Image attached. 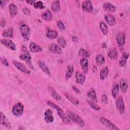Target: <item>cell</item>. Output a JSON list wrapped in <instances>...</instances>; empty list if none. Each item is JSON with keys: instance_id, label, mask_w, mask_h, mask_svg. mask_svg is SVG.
I'll return each instance as SVG.
<instances>
[{"instance_id": "cell-1", "label": "cell", "mask_w": 130, "mask_h": 130, "mask_svg": "<svg viewBox=\"0 0 130 130\" xmlns=\"http://www.w3.org/2000/svg\"><path fill=\"white\" fill-rule=\"evenodd\" d=\"M47 104L50 107H51L53 108L54 109H56V110L57 111L58 115L61 118V119L62 120V121L64 123H65L66 124H70L71 123V121L70 120V119L68 118V117H67L65 115L63 110L59 107H58L57 105H56L55 104H54V103L50 101H47Z\"/></svg>"}, {"instance_id": "cell-2", "label": "cell", "mask_w": 130, "mask_h": 130, "mask_svg": "<svg viewBox=\"0 0 130 130\" xmlns=\"http://www.w3.org/2000/svg\"><path fill=\"white\" fill-rule=\"evenodd\" d=\"M67 116L70 120H71L75 123L79 125L80 126L83 127L84 125V122L83 120L74 112L71 111H68Z\"/></svg>"}, {"instance_id": "cell-3", "label": "cell", "mask_w": 130, "mask_h": 130, "mask_svg": "<svg viewBox=\"0 0 130 130\" xmlns=\"http://www.w3.org/2000/svg\"><path fill=\"white\" fill-rule=\"evenodd\" d=\"M100 121L101 123L105 127L112 130H118L119 128L117 127L114 123H113L111 121L109 120L105 117H101L100 118Z\"/></svg>"}, {"instance_id": "cell-4", "label": "cell", "mask_w": 130, "mask_h": 130, "mask_svg": "<svg viewBox=\"0 0 130 130\" xmlns=\"http://www.w3.org/2000/svg\"><path fill=\"white\" fill-rule=\"evenodd\" d=\"M20 30L24 40L28 41L29 39L30 29L26 24H22L20 26Z\"/></svg>"}, {"instance_id": "cell-5", "label": "cell", "mask_w": 130, "mask_h": 130, "mask_svg": "<svg viewBox=\"0 0 130 130\" xmlns=\"http://www.w3.org/2000/svg\"><path fill=\"white\" fill-rule=\"evenodd\" d=\"M24 107L22 103H17L12 108V113L15 116H20L23 112Z\"/></svg>"}, {"instance_id": "cell-6", "label": "cell", "mask_w": 130, "mask_h": 130, "mask_svg": "<svg viewBox=\"0 0 130 130\" xmlns=\"http://www.w3.org/2000/svg\"><path fill=\"white\" fill-rule=\"evenodd\" d=\"M116 107L117 111L120 114H124L125 113V107L122 97H119L117 99L116 101Z\"/></svg>"}, {"instance_id": "cell-7", "label": "cell", "mask_w": 130, "mask_h": 130, "mask_svg": "<svg viewBox=\"0 0 130 130\" xmlns=\"http://www.w3.org/2000/svg\"><path fill=\"white\" fill-rule=\"evenodd\" d=\"M48 49L54 53L61 54L62 52L61 47L55 43H50L48 46Z\"/></svg>"}, {"instance_id": "cell-8", "label": "cell", "mask_w": 130, "mask_h": 130, "mask_svg": "<svg viewBox=\"0 0 130 130\" xmlns=\"http://www.w3.org/2000/svg\"><path fill=\"white\" fill-rule=\"evenodd\" d=\"M1 42L4 46L9 48V49H10L11 50H16V45L12 41H11L10 40H8V39H2L1 40Z\"/></svg>"}, {"instance_id": "cell-9", "label": "cell", "mask_w": 130, "mask_h": 130, "mask_svg": "<svg viewBox=\"0 0 130 130\" xmlns=\"http://www.w3.org/2000/svg\"><path fill=\"white\" fill-rule=\"evenodd\" d=\"M82 8L84 11L88 13H91L93 11V7L91 1H85L82 4Z\"/></svg>"}, {"instance_id": "cell-10", "label": "cell", "mask_w": 130, "mask_h": 130, "mask_svg": "<svg viewBox=\"0 0 130 130\" xmlns=\"http://www.w3.org/2000/svg\"><path fill=\"white\" fill-rule=\"evenodd\" d=\"M45 120L47 123H51L53 121L54 118L53 116V112L50 109H47L44 113Z\"/></svg>"}, {"instance_id": "cell-11", "label": "cell", "mask_w": 130, "mask_h": 130, "mask_svg": "<svg viewBox=\"0 0 130 130\" xmlns=\"http://www.w3.org/2000/svg\"><path fill=\"white\" fill-rule=\"evenodd\" d=\"M14 64L15 65V66L20 71H21V72L25 73V74H29L30 73V71L22 63L19 62L18 61H14L13 62Z\"/></svg>"}, {"instance_id": "cell-12", "label": "cell", "mask_w": 130, "mask_h": 130, "mask_svg": "<svg viewBox=\"0 0 130 130\" xmlns=\"http://www.w3.org/2000/svg\"><path fill=\"white\" fill-rule=\"evenodd\" d=\"M1 124L6 127L8 129H10L11 128V124L6 117L4 114L1 112V119H0Z\"/></svg>"}, {"instance_id": "cell-13", "label": "cell", "mask_w": 130, "mask_h": 130, "mask_svg": "<svg viewBox=\"0 0 130 130\" xmlns=\"http://www.w3.org/2000/svg\"><path fill=\"white\" fill-rule=\"evenodd\" d=\"M19 57L22 60H25V61L28 64V65H29L30 67L33 68L32 65L31 63V55L29 53L28 51L23 52V53H22Z\"/></svg>"}, {"instance_id": "cell-14", "label": "cell", "mask_w": 130, "mask_h": 130, "mask_svg": "<svg viewBox=\"0 0 130 130\" xmlns=\"http://www.w3.org/2000/svg\"><path fill=\"white\" fill-rule=\"evenodd\" d=\"M116 40L120 46H123L125 43V35L123 32H119L116 36Z\"/></svg>"}, {"instance_id": "cell-15", "label": "cell", "mask_w": 130, "mask_h": 130, "mask_svg": "<svg viewBox=\"0 0 130 130\" xmlns=\"http://www.w3.org/2000/svg\"><path fill=\"white\" fill-rule=\"evenodd\" d=\"M103 9L105 11L110 13H113L116 11V7L109 3H105L103 4Z\"/></svg>"}, {"instance_id": "cell-16", "label": "cell", "mask_w": 130, "mask_h": 130, "mask_svg": "<svg viewBox=\"0 0 130 130\" xmlns=\"http://www.w3.org/2000/svg\"><path fill=\"white\" fill-rule=\"evenodd\" d=\"M75 78L76 82L80 84H82L85 80V76L79 71H77L76 72Z\"/></svg>"}, {"instance_id": "cell-17", "label": "cell", "mask_w": 130, "mask_h": 130, "mask_svg": "<svg viewBox=\"0 0 130 130\" xmlns=\"http://www.w3.org/2000/svg\"><path fill=\"white\" fill-rule=\"evenodd\" d=\"M119 86L122 92H126L128 89V83L126 80L124 78L121 79L119 83Z\"/></svg>"}, {"instance_id": "cell-18", "label": "cell", "mask_w": 130, "mask_h": 130, "mask_svg": "<svg viewBox=\"0 0 130 130\" xmlns=\"http://www.w3.org/2000/svg\"><path fill=\"white\" fill-rule=\"evenodd\" d=\"M87 95L89 98H90L91 100L92 101L94 102L95 103L98 102V98H97L96 94L94 89L91 88L90 89H89V90L87 92Z\"/></svg>"}, {"instance_id": "cell-19", "label": "cell", "mask_w": 130, "mask_h": 130, "mask_svg": "<svg viewBox=\"0 0 130 130\" xmlns=\"http://www.w3.org/2000/svg\"><path fill=\"white\" fill-rule=\"evenodd\" d=\"M29 49L30 51L34 53H36L38 52H41L43 51L42 47H41L38 45L36 44L34 42H31L29 45Z\"/></svg>"}, {"instance_id": "cell-20", "label": "cell", "mask_w": 130, "mask_h": 130, "mask_svg": "<svg viewBox=\"0 0 130 130\" xmlns=\"http://www.w3.org/2000/svg\"><path fill=\"white\" fill-rule=\"evenodd\" d=\"M118 52L115 48H111L108 52V55L109 58L112 59H116L118 57Z\"/></svg>"}, {"instance_id": "cell-21", "label": "cell", "mask_w": 130, "mask_h": 130, "mask_svg": "<svg viewBox=\"0 0 130 130\" xmlns=\"http://www.w3.org/2000/svg\"><path fill=\"white\" fill-rule=\"evenodd\" d=\"M46 36L51 39H54L58 36V32L55 30H52L48 28L46 32Z\"/></svg>"}, {"instance_id": "cell-22", "label": "cell", "mask_w": 130, "mask_h": 130, "mask_svg": "<svg viewBox=\"0 0 130 130\" xmlns=\"http://www.w3.org/2000/svg\"><path fill=\"white\" fill-rule=\"evenodd\" d=\"M105 18L106 19V21L108 23V24H109L111 26H112L114 25L116 23V20L114 17L110 14H107L105 16Z\"/></svg>"}, {"instance_id": "cell-23", "label": "cell", "mask_w": 130, "mask_h": 130, "mask_svg": "<svg viewBox=\"0 0 130 130\" xmlns=\"http://www.w3.org/2000/svg\"><path fill=\"white\" fill-rule=\"evenodd\" d=\"M129 53L127 52H123L122 56L120 58L119 61V65L120 67H124L126 63V60L128 58Z\"/></svg>"}, {"instance_id": "cell-24", "label": "cell", "mask_w": 130, "mask_h": 130, "mask_svg": "<svg viewBox=\"0 0 130 130\" xmlns=\"http://www.w3.org/2000/svg\"><path fill=\"white\" fill-rule=\"evenodd\" d=\"M80 64L84 73L86 74L88 70V60L86 58H83L80 60Z\"/></svg>"}, {"instance_id": "cell-25", "label": "cell", "mask_w": 130, "mask_h": 130, "mask_svg": "<svg viewBox=\"0 0 130 130\" xmlns=\"http://www.w3.org/2000/svg\"><path fill=\"white\" fill-rule=\"evenodd\" d=\"M38 65H39V67H40V68L44 73H45L48 75H50V73L49 68H48L46 64V63L45 62H44L42 61H39L38 62Z\"/></svg>"}, {"instance_id": "cell-26", "label": "cell", "mask_w": 130, "mask_h": 130, "mask_svg": "<svg viewBox=\"0 0 130 130\" xmlns=\"http://www.w3.org/2000/svg\"><path fill=\"white\" fill-rule=\"evenodd\" d=\"M9 12L11 16L13 17L15 16L17 13V9L16 6L13 4L11 3L9 5Z\"/></svg>"}, {"instance_id": "cell-27", "label": "cell", "mask_w": 130, "mask_h": 130, "mask_svg": "<svg viewBox=\"0 0 130 130\" xmlns=\"http://www.w3.org/2000/svg\"><path fill=\"white\" fill-rule=\"evenodd\" d=\"M49 91L51 95H52V96L55 100L58 101L61 100V97L60 96V95H59L57 92L56 91V90L52 87H49Z\"/></svg>"}, {"instance_id": "cell-28", "label": "cell", "mask_w": 130, "mask_h": 130, "mask_svg": "<svg viewBox=\"0 0 130 130\" xmlns=\"http://www.w3.org/2000/svg\"><path fill=\"white\" fill-rule=\"evenodd\" d=\"M51 9L53 11V12L54 13H57L60 10V7L59 4V2L58 1H53L52 3Z\"/></svg>"}, {"instance_id": "cell-29", "label": "cell", "mask_w": 130, "mask_h": 130, "mask_svg": "<svg viewBox=\"0 0 130 130\" xmlns=\"http://www.w3.org/2000/svg\"><path fill=\"white\" fill-rule=\"evenodd\" d=\"M42 17L45 20L50 21L52 19V15L51 11L49 10H47L42 13Z\"/></svg>"}, {"instance_id": "cell-30", "label": "cell", "mask_w": 130, "mask_h": 130, "mask_svg": "<svg viewBox=\"0 0 130 130\" xmlns=\"http://www.w3.org/2000/svg\"><path fill=\"white\" fill-rule=\"evenodd\" d=\"M3 36L6 38H12L13 36V29L12 27H9V28L4 30L2 33Z\"/></svg>"}, {"instance_id": "cell-31", "label": "cell", "mask_w": 130, "mask_h": 130, "mask_svg": "<svg viewBox=\"0 0 130 130\" xmlns=\"http://www.w3.org/2000/svg\"><path fill=\"white\" fill-rule=\"evenodd\" d=\"M74 72V66L72 65H70L67 67L66 74V78L67 80L71 77Z\"/></svg>"}, {"instance_id": "cell-32", "label": "cell", "mask_w": 130, "mask_h": 130, "mask_svg": "<svg viewBox=\"0 0 130 130\" xmlns=\"http://www.w3.org/2000/svg\"><path fill=\"white\" fill-rule=\"evenodd\" d=\"M108 68L107 67L104 68L100 71V78L101 80H104L105 79L108 74Z\"/></svg>"}, {"instance_id": "cell-33", "label": "cell", "mask_w": 130, "mask_h": 130, "mask_svg": "<svg viewBox=\"0 0 130 130\" xmlns=\"http://www.w3.org/2000/svg\"><path fill=\"white\" fill-rule=\"evenodd\" d=\"M95 60H96V63L99 66H101V65L103 64L105 62V57H104L103 55H102L101 54H99L96 56Z\"/></svg>"}, {"instance_id": "cell-34", "label": "cell", "mask_w": 130, "mask_h": 130, "mask_svg": "<svg viewBox=\"0 0 130 130\" xmlns=\"http://www.w3.org/2000/svg\"><path fill=\"white\" fill-rule=\"evenodd\" d=\"M100 27L101 31L104 35H107L108 32V29L107 25L104 22H101L100 23Z\"/></svg>"}, {"instance_id": "cell-35", "label": "cell", "mask_w": 130, "mask_h": 130, "mask_svg": "<svg viewBox=\"0 0 130 130\" xmlns=\"http://www.w3.org/2000/svg\"><path fill=\"white\" fill-rule=\"evenodd\" d=\"M119 85L117 83L115 84L112 89V94L113 98H115L118 95V93L119 92Z\"/></svg>"}, {"instance_id": "cell-36", "label": "cell", "mask_w": 130, "mask_h": 130, "mask_svg": "<svg viewBox=\"0 0 130 130\" xmlns=\"http://www.w3.org/2000/svg\"><path fill=\"white\" fill-rule=\"evenodd\" d=\"M79 55L81 56H82L83 58H86V57H88L90 54L89 53L88 51H87V50H85L83 48H80L78 52Z\"/></svg>"}, {"instance_id": "cell-37", "label": "cell", "mask_w": 130, "mask_h": 130, "mask_svg": "<svg viewBox=\"0 0 130 130\" xmlns=\"http://www.w3.org/2000/svg\"><path fill=\"white\" fill-rule=\"evenodd\" d=\"M65 96H66V98L73 104H74L75 105H77L79 104V101L78 100H76V99H75L74 97H73L71 94L66 93L65 94Z\"/></svg>"}, {"instance_id": "cell-38", "label": "cell", "mask_w": 130, "mask_h": 130, "mask_svg": "<svg viewBox=\"0 0 130 130\" xmlns=\"http://www.w3.org/2000/svg\"><path fill=\"white\" fill-rule=\"evenodd\" d=\"M87 102L89 104V105H90V106L94 110L98 111L100 110L101 109V107H99V106H98L97 105H96L95 103H94V102L91 101V100H87Z\"/></svg>"}, {"instance_id": "cell-39", "label": "cell", "mask_w": 130, "mask_h": 130, "mask_svg": "<svg viewBox=\"0 0 130 130\" xmlns=\"http://www.w3.org/2000/svg\"><path fill=\"white\" fill-rule=\"evenodd\" d=\"M34 6L35 8L40 9H43L45 8V6H44L43 2L40 1L36 2L34 5Z\"/></svg>"}, {"instance_id": "cell-40", "label": "cell", "mask_w": 130, "mask_h": 130, "mask_svg": "<svg viewBox=\"0 0 130 130\" xmlns=\"http://www.w3.org/2000/svg\"><path fill=\"white\" fill-rule=\"evenodd\" d=\"M57 42L61 46L62 48H64L66 46V41L63 37H59L57 39Z\"/></svg>"}, {"instance_id": "cell-41", "label": "cell", "mask_w": 130, "mask_h": 130, "mask_svg": "<svg viewBox=\"0 0 130 130\" xmlns=\"http://www.w3.org/2000/svg\"><path fill=\"white\" fill-rule=\"evenodd\" d=\"M56 24H57V27L59 29H60L61 30H63L65 29V25H64V23L61 20L57 21Z\"/></svg>"}, {"instance_id": "cell-42", "label": "cell", "mask_w": 130, "mask_h": 130, "mask_svg": "<svg viewBox=\"0 0 130 130\" xmlns=\"http://www.w3.org/2000/svg\"><path fill=\"white\" fill-rule=\"evenodd\" d=\"M22 12L24 13V14H26V15H30V10L29 9H28L27 8H26V7H24L23 9H22Z\"/></svg>"}, {"instance_id": "cell-43", "label": "cell", "mask_w": 130, "mask_h": 130, "mask_svg": "<svg viewBox=\"0 0 130 130\" xmlns=\"http://www.w3.org/2000/svg\"><path fill=\"white\" fill-rule=\"evenodd\" d=\"M102 102L105 104H106L108 103V98H107V96L105 94H103L102 96Z\"/></svg>"}, {"instance_id": "cell-44", "label": "cell", "mask_w": 130, "mask_h": 130, "mask_svg": "<svg viewBox=\"0 0 130 130\" xmlns=\"http://www.w3.org/2000/svg\"><path fill=\"white\" fill-rule=\"evenodd\" d=\"M72 89H73V90L74 91V92H76V93H77V94H80L81 92H80V90H79L77 87H76L75 86L73 85V86H72Z\"/></svg>"}, {"instance_id": "cell-45", "label": "cell", "mask_w": 130, "mask_h": 130, "mask_svg": "<svg viewBox=\"0 0 130 130\" xmlns=\"http://www.w3.org/2000/svg\"><path fill=\"white\" fill-rule=\"evenodd\" d=\"M1 62H2V63L3 64L5 65L6 66H9V63H8L7 59L5 58H1Z\"/></svg>"}, {"instance_id": "cell-46", "label": "cell", "mask_w": 130, "mask_h": 130, "mask_svg": "<svg viewBox=\"0 0 130 130\" xmlns=\"http://www.w3.org/2000/svg\"><path fill=\"white\" fill-rule=\"evenodd\" d=\"M6 25V21L4 18H2L1 20V26L2 27H4Z\"/></svg>"}, {"instance_id": "cell-47", "label": "cell", "mask_w": 130, "mask_h": 130, "mask_svg": "<svg viewBox=\"0 0 130 130\" xmlns=\"http://www.w3.org/2000/svg\"><path fill=\"white\" fill-rule=\"evenodd\" d=\"M6 3L7 2L6 1H1V8H3L6 5Z\"/></svg>"}, {"instance_id": "cell-48", "label": "cell", "mask_w": 130, "mask_h": 130, "mask_svg": "<svg viewBox=\"0 0 130 130\" xmlns=\"http://www.w3.org/2000/svg\"><path fill=\"white\" fill-rule=\"evenodd\" d=\"M26 2L30 5H34V4L35 3V1H26Z\"/></svg>"}, {"instance_id": "cell-49", "label": "cell", "mask_w": 130, "mask_h": 130, "mask_svg": "<svg viewBox=\"0 0 130 130\" xmlns=\"http://www.w3.org/2000/svg\"><path fill=\"white\" fill-rule=\"evenodd\" d=\"M22 51L23 52H27V51H28L26 47L25 46H22Z\"/></svg>"}, {"instance_id": "cell-50", "label": "cell", "mask_w": 130, "mask_h": 130, "mask_svg": "<svg viewBox=\"0 0 130 130\" xmlns=\"http://www.w3.org/2000/svg\"><path fill=\"white\" fill-rule=\"evenodd\" d=\"M72 40L74 42H76L78 40V38L76 36H73L72 37Z\"/></svg>"}]
</instances>
